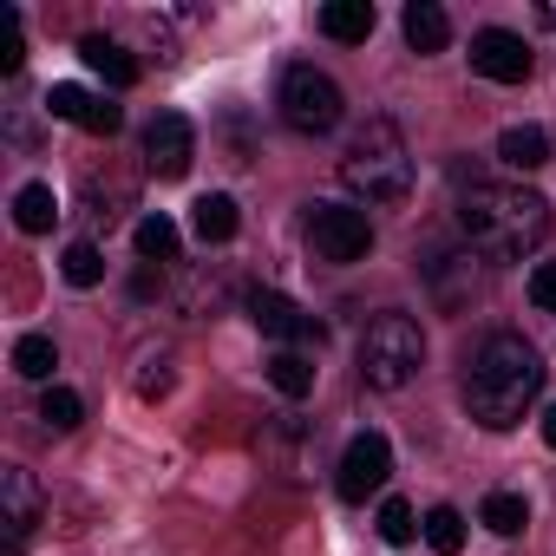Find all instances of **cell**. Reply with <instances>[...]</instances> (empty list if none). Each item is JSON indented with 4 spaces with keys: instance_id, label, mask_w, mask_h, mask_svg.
Segmentation results:
<instances>
[{
    "instance_id": "cell-2",
    "label": "cell",
    "mask_w": 556,
    "mask_h": 556,
    "mask_svg": "<svg viewBox=\"0 0 556 556\" xmlns=\"http://www.w3.org/2000/svg\"><path fill=\"white\" fill-rule=\"evenodd\" d=\"M458 223L471 236V249L497 255V262H523L530 249H543L549 236V210L543 197L517 190V184H471L458 197Z\"/></svg>"
},
{
    "instance_id": "cell-29",
    "label": "cell",
    "mask_w": 556,
    "mask_h": 556,
    "mask_svg": "<svg viewBox=\"0 0 556 556\" xmlns=\"http://www.w3.org/2000/svg\"><path fill=\"white\" fill-rule=\"evenodd\" d=\"M530 302L556 315V262H536V268H530Z\"/></svg>"
},
{
    "instance_id": "cell-26",
    "label": "cell",
    "mask_w": 556,
    "mask_h": 556,
    "mask_svg": "<svg viewBox=\"0 0 556 556\" xmlns=\"http://www.w3.org/2000/svg\"><path fill=\"white\" fill-rule=\"evenodd\" d=\"M60 275H66V282H73V289H92V282H99V275H105V255H99L92 242H73V249L60 255Z\"/></svg>"
},
{
    "instance_id": "cell-10",
    "label": "cell",
    "mask_w": 556,
    "mask_h": 556,
    "mask_svg": "<svg viewBox=\"0 0 556 556\" xmlns=\"http://www.w3.org/2000/svg\"><path fill=\"white\" fill-rule=\"evenodd\" d=\"M249 321H255L268 341H295V348H321V341H328V328H321L308 308H295L289 295H275V289H255V295H249Z\"/></svg>"
},
{
    "instance_id": "cell-1",
    "label": "cell",
    "mask_w": 556,
    "mask_h": 556,
    "mask_svg": "<svg viewBox=\"0 0 556 556\" xmlns=\"http://www.w3.org/2000/svg\"><path fill=\"white\" fill-rule=\"evenodd\" d=\"M543 387V361L523 334H484L465 367V406L484 432H510Z\"/></svg>"
},
{
    "instance_id": "cell-4",
    "label": "cell",
    "mask_w": 556,
    "mask_h": 556,
    "mask_svg": "<svg viewBox=\"0 0 556 556\" xmlns=\"http://www.w3.org/2000/svg\"><path fill=\"white\" fill-rule=\"evenodd\" d=\"M419 367H426V334H419L413 315H380V321H367V334H361V380H367L374 393L413 387Z\"/></svg>"
},
{
    "instance_id": "cell-14",
    "label": "cell",
    "mask_w": 556,
    "mask_h": 556,
    "mask_svg": "<svg viewBox=\"0 0 556 556\" xmlns=\"http://www.w3.org/2000/svg\"><path fill=\"white\" fill-rule=\"evenodd\" d=\"M79 60H86L105 86H118V92H125V86H138V60H131L118 40H105V34H86V40H79Z\"/></svg>"
},
{
    "instance_id": "cell-9",
    "label": "cell",
    "mask_w": 556,
    "mask_h": 556,
    "mask_svg": "<svg viewBox=\"0 0 556 556\" xmlns=\"http://www.w3.org/2000/svg\"><path fill=\"white\" fill-rule=\"evenodd\" d=\"M387 478H393V445H387L380 432H361V439L341 452V478H334V491H341L348 504H367L374 491H387Z\"/></svg>"
},
{
    "instance_id": "cell-31",
    "label": "cell",
    "mask_w": 556,
    "mask_h": 556,
    "mask_svg": "<svg viewBox=\"0 0 556 556\" xmlns=\"http://www.w3.org/2000/svg\"><path fill=\"white\" fill-rule=\"evenodd\" d=\"M543 445H549V452H556V406H549V413H543Z\"/></svg>"
},
{
    "instance_id": "cell-8",
    "label": "cell",
    "mask_w": 556,
    "mask_h": 556,
    "mask_svg": "<svg viewBox=\"0 0 556 556\" xmlns=\"http://www.w3.org/2000/svg\"><path fill=\"white\" fill-rule=\"evenodd\" d=\"M190 157H197V125L184 112H157L144 125V170L164 177V184H177L190 170Z\"/></svg>"
},
{
    "instance_id": "cell-3",
    "label": "cell",
    "mask_w": 556,
    "mask_h": 556,
    "mask_svg": "<svg viewBox=\"0 0 556 556\" xmlns=\"http://www.w3.org/2000/svg\"><path fill=\"white\" fill-rule=\"evenodd\" d=\"M341 177H348V190H361L367 203H400V197L413 190V151H406L400 125H393V118H367V125L348 138V151H341Z\"/></svg>"
},
{
    "instance_id": "cell-27",
    "label": "cell",
    "mask_w": 556,
    "mask_h": 556,
    "mask_svg": "<svg viewBox=\"0 0 556 556\" xmlns=\"http://www.w3.org/2000/svg\"><path fill=\"white\" fill-rule=\"evenodd\" d=\"M380 536H387L393 549H406V543L419 536V523H413V504H406V497H387V504H380Z\"/></svg>"
},
{
    "instance_id": "cell-28",
    "label": "cell",
    "mask_w": 556,
    "mask_h": 556,
    "mask_svg": "<svg viewBox=\"0 0 556 556\" xmlns=\"http://www.w3.org/2000/svg\"><path fill=\"white\" fill-rule=\"evenodd\" d=\"M21 66H27V40H21V14H14V8H0V73H8V79H14Z\"/></svg>"
},
{
    "instance_id": "cell-5",
    "label": "cell",
    "mask_w": 556,
    "mask_h": 556,
    "mask_svg": "<svg viewBox=\"0 0 556 556\" xmlns=\"http://www.w3.org/2000/svg\"><path fill=\"white\" fill-rule=\"evenodd\" d=\"M275 105H282V125L302 131V138H321V131H334V125L348 118V99H341V86H334L321 66H289Z\"/></svg>"
},
{
    "instance_id": "cell-25",
    "label": "cell",
    "mask_w": 556,
    "mask_h": 556,
    "mask_svg": "<svg viewBox=\"0 0 556 556\" xmlns=\"http://www.w3.org/2000/svg\"><path fill=\"white\" fill-rule=\"evenodd\" d=\"M40 419H47L53 432H73V426L86 419V400H79L73 387H47V400H40Z\"/></svg>"
},
{
    "instance_id": "cell-23",
    "label": "cell",
    "mask_w": 556,
    "mask_h": 556,
    "mask_svg": "<svg viewBox=\"0 0 556 556\" xmlns=\"http://www.w3.org/2000/svg\"><path fill=\"white\" fill-rule=\"evenodd\" d=\"M478 517H484V530H497V536H517V530L530 523V510H523V497H517V491H491Z\"/></svg>"
},
{
    "instance_id": "cell-24",
    "label": "cell",
    "mask_w": 556,
    "mask_h": 556,
    "mask_svg": "<svg viewBox=\"0 0 556 556\" xmlns=\"http://www.w3.org/2000/svg\"><path fill=\"white\" fill-rule=\"evenodd\" d=\"M138 255L144 262H170L177 255V223L170 216H144L138 223Z\"/></svg>"
},
{
    "instance_id": "cell-30",
    "label": "cell",
    "mask_w": 556,
    "mask_h": 556,
    "mask_svg": "<svg viewBox=\"0 0 556 556\" xmlns=\"http://www.w3.org/2000/svg\"><path fill=\"white\" fill-rule=\"evenodd\" d=\"M164 387H170V367H164V361H144V374H138V393H144V400H157Z\"/></svg>"
},
{
    "instance_id": "cell-12",
    "label": "cell",
    "mask_w": 556,
    "mask_h": 556,
    "mask_svg": "<svg viewBox=\"0 0 556 556\" xmlns=\"http://www.w3.org/2000/svg\"><path fill=\"white\" fill-rule=\"evenodd\" d=\"M0 523H8V556L27 543V530L40 523V484L27 465H8L0 471Z\"/></svg>"
},
{
    "instance_id": "cell-20",
    "label": "cell",
    "mask_w": 556,
    "mask_h": 556,
    "mask_svg": "<svg viewBox=\"0 0 556 556\" xmlns=\"http://www.w3.org/2000/svg\"><path fill=\"white\" fill-rule=\"evenodd\" d=\"M190 229H197V242H229L236 236V203L229 197H197Z\"/></svg>"
},
{
    "instance_id": "cell-18",
    "label": "cell",
    "mask_w": 556,
    "mask_h": 556,
    "mask_svg": "<svg viewBox=\"0 0 556 556\" xmlns=\"http://www.w3.org/2000/svg\"><path fill=\"white\" fill-rule=\"evenodd\" d=\"M497 157H504L510 170H543V164H549V131H536V125H510V131L497 138Z\"/></svg>"
},
{
    "instance_id": "cell-11",
    "label": "cell",
    "mask_w": 556,
    "mask_h": 556,
    "mask_svg": "<svg viewBox=\"0 0 556 556\" xmlns=\"http://www.w3.org/2000/svg\"><path fill=\"white\" fill-rule=\"evenodd\" d=\"M471 73L497 79V86H517V79H530V47L517 34H504V27H484L471 40Z\"/></svg>"
},
{
    "instance_id": "cell-6",
    "label": "cell",
    "mask_w": 556,
    "mask_h": 556,
    "mask_svg": "<svg viewBox=\"0 0 556 556\" xmlns=\"http://www.w3.org/2000/svg\"><path fill=\"white\" fill-rule=\"evenodd\" d=\"M308 249H315V262H334V268L367 262V249H374V223H367V210L315 203V210H308Z\"/></svg>"
},
{
    "instance_id": "cell-16",
    "label": "cell",
    "mask_w": 556,
    "mask_h": 556,
    "mask_svg": "<svg viewBox=\"0 0 556 556\" xmlns=\"http://www.w3.org/2000/svg\"><path fill=\"white\" fill-rule=\"evenodd\" d=\"M374 0H328V8H321V34L328 40H341V47H361L367 34H374Z\"/></svg>"
},
{
    "instance_id": "cell-21",
    "label": "cell",
    "mask_w": 556,
    "mask_h": 556,
    "mask_svg": "<svg viewBox=\"0 0 556 556\" xmlns=\"http://www.w3.org/2000/svg\"><path fill=\"white\" fill-rule=\"evenodd\" d=\"M419 536H426L439 556H458V549H465V517H458L452 504H432L426 523H419Z\"/></svg>"
},
{
    "instance_id": "cell-22",
    "label": "cell",
    "mask_w": 556,
    "mask_h": 556,
    "mask_svg": "<svg viewBox=\"0 0 556 556\" xmlns=\"http://www.w3.org/2000/svg\"><path fill=\"white\" fill-rule=\"evenodd\" d=\"M53 367H60V354H53L47 334H21V341H14V374H27V380H53Z\"/></svg>"
},
{
    "instance_id": "cell-13",
    "label": "cell",
    "mask_w": 556,
    "mask_h": 556,
    "mask_svg": "<svg viewBox=\"0 0 556 556\" xmlns=\"http://www.w3.org/2000/svg\"><path fill=\"white\" fill-rule=\"evenodd\" d=\"M47 112L66 118V125H79V131H92V138H112V131L125 125V112L105 105V99L86 92V86H53V92H47Z\"/></svg>"
},
{
    "instance_id": "cell-15",
    "label": "cell",
    "mask_w": 556,
    "mask_h": 556,
    "mask_svg": "<svg viewBox=\"0 0 556 556\" xmlns=\"http://www.w3.org/2000/svg\"><path fill=\"white\" fill-rule=\"evenodd\" d=\"M400 27H406L413 53H445V40H452V21H445L439 0H413V8L400 14Z\"/></svg>"
},
{
    "instance_id": "cell-7",
    "label": "cell",
    "mask_w": 556,
    "mask_h": 556,
    "mask_svg": "<svg viewBox=\"0 0 556 556\" xmlns=\"http://www.w3.org/2000/svg\"><path fill=\"white\" fill-rule=\"evenodd\" d=\"M426 282L445 315H465L484 295V262H478V249H439V255H426Z\"/></svg>"
},
{
    "instance_id": "cell-17",
    "label": "cell",
    "mask_w": 556,
    "mask_h": 556,
    "mask_svg": "<svg viewBox=\"0 0 556 556\" xmlns=\"http://www.w3.org/2000/svg\"><path fill=\"white\" fill-rule=\"evenodd\" d=\"M268 387L282 393V400H308L315 393V361L295 354V348H275L268 354Z\"/></svg>"
},
{
    "instance_id": "cell-32",
    "label": "cell",
    "mask_w": 556,
    "mask_h": 556,
    "mask_svg": "<svg viewBox=\"0 0 556 556\" xmlns=\"http://www.w3.org/2000/svg\"><path fill=\"white\" fill-rule=\"evenodd\" d=\"M536 21H543V27H556V0H543V8H536Z\"/></svg>"
},
{
    "instance_id": "cell-19",
    "label": "cell",
    "mask_w": 556,
    "mask_h": 556,
    "mask_svg": "<svg viewBox=\"0 0 556 556\" xmlns=\"http://www.w3.org/2000/svg\"><path fill=\"white\" fill-rule=\"evenodd\" d=\"M14 223H21L27 236H47V229L60 223V197H53L47 184H27V190L14 197Z\"/></svg>"
}]
</instances>
